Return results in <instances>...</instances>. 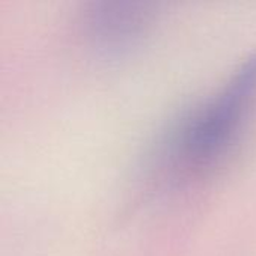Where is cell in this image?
I'll list each match as a JSON object with an SVG mask.
<instances>
[{
  "label": "cell",
  "mask_w": 256,
  "mask_h": 256,
  "mask_svg": "<svg viewBox=\"0 0 256 256\" xmlns=\"http://www.w3.org/2000/svg\"><path fill=\"white\" fill-rule=\"evenodd\" d=\"M158 21L156 6L140 2H92L80 14L86 45L100 57L117 58L140 48Z\"/></svg>",
  "instance_id": "7a4b0ae2"
},
{
  "label": "cell",
  "mask_w": 256,
  "mask_h": 256,
  "mask_svg": "<svg viewBox=\"0 0 256 256\" xmlns=\"http://www.w3.org/2000/svg\"><path fill=\"white\" fill-rule=\"evenodd\" d=\"M256 108V50L249 52L206 100L172 128L165 156L188 171L218 164L236 146Z\"/></svg>",
  "instance_id": "6da1fadb"
}]
</instances>
